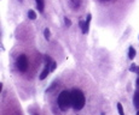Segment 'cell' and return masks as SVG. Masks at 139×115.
<instances>
[{"mask_svg": "<svg viewBox=\"0 0 139 115\" xmlns=\"http://www.w3.org/2000/svg\"><path fill=\"white\" fill-rule=\"evenodd\" d=\"M85 102H86V98H85V95L81 90L79 89H74L71 91V107L75 110H81L85 106Z\"/></svg>", "mask_w": 139, "mask_h": 115, "instance_id": "cell-1", "label": "cell"}, {"mask_svg": "<svg viewBox=\"0 0 139 115\" xmlns=\"http://www.w3.org/2000/svg\"><path fill=\"white\" fill-rule=\"evenodd\" d=\"M57 103L62 112H66L71 107V91L63 90V91L58 95Z\"/></svg>", "mask_w": 139, "mask_h": 115, "instance_id": "cell-2", "label": "cell"}, {"mask_svg": "<svg viewBox=\"0 0 139 115\" xmlns=\"http://www.w3.org/2000/svg\"><path fill=\"white\" fill-rule=\"evenodd\" d=\"M16 66H17L18 71H21V72H25V71H27L28 59H27V56L24 55V54H22V55H19L17 58V60H16Z\"/></svg>", "mask_w": 139, "mask_h": 115, "instance_id": "cell-3", "label": "cell"}, {"mask_svg": "<svg viewBox=\"0 0 139 115\" xmlns=\"http://www.w3.org/2000/svg\"><path fill=\"white\" fill-rule=\"evenodd\" d=\"M50 72H51V66H50V64H46L45 68H44V71L40 73V79L44 80L46 77L48 76V73H50Z\"/></svg>", "mask_w": 139, "mask_h": 115, "instance_id": "cell-4", "label": "cell"}, {"mask_svg": "<svg viewBox=\"0 0 139 115\" xmlns=\"http://www.w3.org/2000/svg\"><path fill=\"white\" fill-rule=\"evenodd\" d=\"M91 19H92V15H91V13H88V15H87V18H86V22H85V28L82 29V34H87V33H88Z\"/></svg>", "mask_w": 139, "mask_h": 115, "instance_id": "cell-5", "label": "cell"}, {"mask_svg": "<svg viewBox=\"0 0 139 115\" xmlns=\"http://www.w3.org/2000/svg\"><path fill=\"white\" fill-rule=\"evenodd\" d=\"M133 104L137 109H139V89L134 92V96H133Z\"/></svg>", "mask_w": 139, "mask_h": 115, "instance_id": "cell-6", "label": "cell"}, {"mask_svg": "<svg viewBox=\"0 0 139 115\" xmlns=\"http://www.w3.org/2000/svg\"><path fill=\"white\" fill-rule=\"evenodd\" d=\"M36 1V6H38V10L40 12H44V7H45V3H44V0H35Z\"/></svg>", "mask_w": 139, "mask_h": 115, "instance_id": "cell-7", "label": "cell"}, {"mask_svg": "<svg viewBox=\"0 0 139 115\" xmlns=\"http://www.w3.org/2000/svg\"><path fill=\"white\" fill-rule=\"evenodd\" d=\"M128 58H130L131 60L136 58V49L133 47H130V49H128Z\"/></svg>", "mask_w": 139, "mask_h": 115, "instance_id": "cell-8", "label": "cell"}, {"mask_svg": "<svg viewBox=\"0 0 139 115\" xmlns=\"http://www.w3.org/2000/svg\"><path fill=\"white\" fill-rule=\"evenodd\" d=\"M28 17H29V19L34 21V19H36V13L33 10H29V11H28Z\"/></svg>", "mask_w": 139, "mask_h": 115, "instance_id": "cell-9", "label": "cell"}, {"mask_svg": "<svg viewBox=\"0 0 139 115\" xmlns=\"http://www.w3.org/2000/svg\"><path fill=\"white\" fill-rule=\"evenodd\" d=\"M130 71H131V72H136V73H138V72H139V67L136 65V64H132V65H131Z\"/></svg>", "mask_w": 139, "mask_h": 115, "instance_id": "cell-10", "label": "cell"}, {"mask_svg": "<svg viewBox=\"0 0 139 115\" xmlns=\"http://www.w3.org/2000/svg\"><path fill=\"white\" fill-rule=\"evenodd\" d=\"M117 110H119V114L120 115H125V112H123V107H122V104L121 103H117Z\"/></svg>", "mask_w": 139, "mask_h": 115, "instance_id": "cell-11", "label": "cell"}, {"mask_svg": "<svg viewBox=\"0 0 139 115\" xmlns=\"http://www.w3.org/2000/svg\"><path fill=\"white\" fill-rule=\"evenodd\" d=\"M44 36H45V38H46V40H50V36H51V33H50V30H48V28H47V29H45V31H44Z\"/></svg>", "mask_w": 139, "mask_h": 115, "instance_id": "cell-12", "label": "cell"}, {"mask_svg": "<svg viewBox=\"0 0 139 115\" xmlns=\"http://www.w3.org/2000/svg\"><path fill=\"white\" fill-rule=\"evenodd\" d=\"M64 22H65V25H66V27H70V25H71V21H70L68 17L64 18Z\"/></svg>", "mask_w": 139, "mask_h": 115, "instance_id": "cell-13", "label": "cell"}, {"mask_svg": "<svg viewBox=\"0 0 139 115\" xmlns=\"http://www.w3.org/2000/svg\"><path fill=\"white\" fill-rule=\"evenodd\" d=\"M56 67H57V64H56L54 61H52L51 62V72L54 71V70H56Z\"/></svg>", "mask_w": 139, "mask_h": 115, "instance_id": "cell-14", "label": "cell"}, {"mask_svg": "<svg viewBox=\"0 0 139 115\" xmlns=\"http://www.w3.org/2000/svg\"><path fill=\"white\" fill-rule=\"evenodd\" d=\"M79 24H80V28H81V29H84V28H85V22H82V21H81Z\"/></svg>", "mask_w": 139, "mask_h": 115, "instance_id": "cell-15", "label": "cell"}, {"mask_svg": "<svg viewBox=\"0 0 139 115\" xmlns=\"http://www.w3.org/2000/svg\"><path fill=\"white\" fill-rule=\"evenodd\" d=\"M137 85H138V88H139V78L137 79Z\"/></svg>", "mask_w": 139, "mask_h": 115, "instance_id": "cell-16", "label": "cell"}, {"mask_svg": "<svg viewBox=\"0 0 139 115\" xmlns=\"http://www.w3.org/2000/svg\"><path fill=\"white\" fill-rule=\"evenodd\" d=\"M136 115H139V110H138V112H137V114Z\"/></svg>", "mask_w": 139, "mask_h": 115, "instance_id": "cell-17", "label": "cell"}, {"mask_svg": "<svg viewBox=\"0 0 139 115\" xmlns=\"http://www.w3.org/2000/svg\"><path fill=\"white\" fill-rule=\"evenodd\" d=\"M19 1H23V0H19Z\"/></svg>", "mask_w": 139, "mask_h": 115, "instance_id": "cell-18", "label": "cell"}, {"mask_svg": "<svg viewBox=\"0 0 139 115\" xmlns=\"http://www.w3.org/2000/svg\"><path fill=\"white\" fill-rule=\"evenodd\" d=\"M138 76H139V72H138Z\"/></svg>", "mask_w": 139, "mask_h": 115, "instance_id": "cell-19", "label": "cell"}, {"mask_svg": "<svg viewBox=\"0 0 139 115\" xmlns=\"http://www.w3.org/2000/svg\"><path fill=\"white\" fill-rule=\"evenodd\" d=\"M35 115H38V114H35Z\"/></svg>", "mask_w": 139, "mask_h": 115, "instance_id": "cell-20", "label": "cell"}]
</instances>
